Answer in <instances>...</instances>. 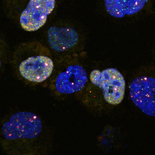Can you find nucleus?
<instances>
[{
	"label": "nucleus",
	"mask_w": 155,
	"mask_h": 155,
	"mask_svg": "<svg viewBox=\"0 0 155 155\" xmlns=\"http://www.w3.org/2000/svg\"><path fill=\"white\" fill-rule=\"evenodd\" d=\"M1 136L2 149L9 155H41L51 145L47 126L30 111H18L5 119Z\"/></svg>",
	"instance_id": "obj_1"
},
{
	"label": "nucleus",
	"mask_w": 155,
	"mask_h": 155,
	"mask_svg": "<svg viewBox=\"0 0 155 155\" xmlns=\"http://www.w3.org/2000/svg\"><path fill=\"white\" fill-rule=\"evenodd\" d=\"M54 58L48 47L39 41L23 42L15 48L12 63L17 75L25 81L41 83L52 75Z\"/></svg>",
	"instance_id": "obj_2"
},
{
	"label": "nucleus",
	"mask_w": 155,
	"mask_h": 155,
	"mask_svg": "<svg viewBox=\"0 0 155 155\" xmlns=\"http://www.w3.org/2000/svg\"><path fill=\"white\" fill-rule=\"evenodd\" d=\"M46 40V45L55 59L84 54L86 36L83 29L76 23L65 21L53 23L47 29Z\"/></svg>",
	"instance_id": "obj_3"
},
{
	"label": "nucleus",
	"mask_w": 155,
	"mask_h": 155,
	"mask_svg": "<svg viewBox=\"0 0 155 155\" xmlns=\"http://www.w3.org/2000/svg\"><path fill=\"white\" fill-rule=\"evenodd\" d=\"M84 54L75 57L55 59L63 68L56 75L54 87L59 93L71 94L81 91L87 81V73L80 59Z\"/></svg>",
	"instance_id": "obj_4"
},
{
	"label": "nucleus",
	"mask_w": 155,
	"mask_h": 155,
	"mask_svg": "<svg viewBox=\"0 0 155 155\" xmlns=\"http://www.w3.org/2000/svg\"><path fill=\"white\" fill-rule=\"evenodd\" d=\"M90 79L92 84L101 89L104 99L109 104L117 105L122 102L126 82L117 70L113 68L102 71L94 70L90 75Z\"/></svg>",
	"instance_id": "obj_5"
},
{
	"label": "nucleus",
	"mask_w": 155,
	"mask_h": 155,
	"mask_svg": "<svg viewBox=\"0 0 155 155\" xmlns=\"http://www.w3.org/2000/svg\"><path fill=\"white\" fill-rule=\"evenodd\" d=\"M55 5L56 0H28L19 15L21 27L26 31H37L45 25Z\"/></svg>",
	"instance_id": "obj_6"
},
{
	"label": "nucleus",
	"mask_w": 155,
	"mask_h": 155,
	"mask_svg": "<svg viewBox=\"0 0 155 155\" xmlns=\"http://www.w3.org/2000/svg\"><path fill=\"white\" fill-rule=\"evenodd\" d=\"M129 96L135 105L144 114L155 117V78L140 76L129 86Z\"/></svg>",
	"instance_id": "obj_7"
},
{
	"label": "nucleus",
	"mask_w": 155,
	"mask_h": 155,
	"mask_svg": "<svg viewBox=\"0 0 155 155\" xmlns=\"http://www.w3.org/2000/svg\"><path fill=\"white\" fill-rule=\"evenodd\" d=\"M148 0H105L107 12L118 18L131 15L141 10Z\"/></svg>",
	"instance_id": "obj_8"
}]
</instances>
